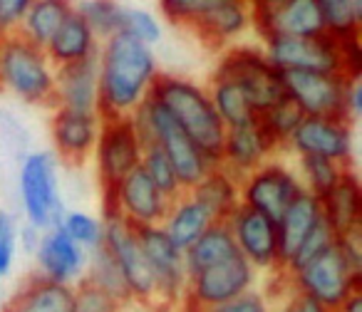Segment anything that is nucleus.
<instances>
[{
  "instance_id": "obj_1",
  "label": "nucleus",
  "mask_w": 362,
  "mask_h": 312,
  "mask_svg": "<svg viewBox=\"0 0 362 312\" xmlns=\"http://www.w3.org/2000/svg\"><path fill=\"white\" fill-rule=\"evenodd\" d=\"M97 116L127 119L149 97L159 75L156 55L149 45L115 32L97 50Z\"/></svg>"
},
{
  "instance_id": "obj_2",
  "label": "nucleus",
  "mask_w": 362,
  "mask_h": 312,
  "mask_svg": "<svg viewBox=\"0 0 362 312\" xmlns=\"http://www.w3.org/2000/svg\"><path fill=\"white\" fill-rule=\"evenodd\" d=\"M149 97L159 102L171 114V119L192 136V141L204 151L209 162L221 164L226 126L218 119L206 87L181 75L159 72L151 85Z\"/></svg>"
},
{
  "instance_id": "obj_3",
  "label": "nucleus",
  "mask_w": 362,
  "mask_h": 312,
  "mask_svg": "<svg viewBox=\"0 0 362 312\" xmlns=\"http://www.w3.org/2000/svg\"><path fill=\"white\" fill-rule=\"evenodd\" d=\"M129 119H132V124H134L136 134H139L141 146L156 144L169 156L171 167H174V172H176V179H179L184 191L194 188L214 167H218V164L209 162L206 156H204V151L192 141V136L181 129V126L171 119L169 112L156 100H151V97H146V100L136 107V112Z\"/></svg>"
},
{
  "instance_id": "obj_4",
  "label": "nucleus",
  "mask_w": 362,
  "mask_h": 312,
  "mask_svg": "<svg viewBox=\"0 0 362 312\" xmlns=\"http://www.w3.org/2000/svg\"><path fill=\"white\" fill-rule=\"evenodd\" d=\"M0 90L13 92L25 104L55 107V67L45 50L21 32L0 35Z\"/></svg>"
},
{
  "instance_id": "obj_5",
  "label": "nucleus",
  "mask_w": 362,
  "mask_h": 312,
  "mask_svg": "<svg viewBox=\"0 0 362 312\" xmlns=\"http://www.w3.org/2000/svg\"><path fill=\"white\" fill-rule=\"evenodd\" d=\"M286 97L298 104L303 116H330L355 121L360 116L362 80H347L330 72L288 70L283 72Z\"/></svg>"
},
{
  "instance_id": "obj_6",
  "label": "nucleus",
  "mask_w": 362,
  "mask_h": 312,
  "mask_svg": "<svg viewBox=\"0 0 362 312\" xmlns=\"http://www.w3.org/2000/svg\"><path fill=\"white\" fill-rule=\"evenodd\" d=\"M211 77H223V80L233 82L248 97L256 114H263L286 97L283 72L271 65L263 47H226Z\"/></svg>"
},
{
  "instance_id": "obj_7",
  "label": "nucleus",
  "mask_w": 362,
  "mask_h": 312,
  "mask_svg": "<svg viewBox=\"0 0 362 312\" xmlns=\"http://www.w3.org/2000/svg\"><path fill=\"white\" fill-rule=\"evenodd\" d=\"M18 191H21L25 223L37 233L60 226L65 216V203L57 184V162L50 151H30L25 154L18 174Z\"/></svg>"
},
{
  "instance_id": "obj_8",
  "label": "nucleus",
  "mask_w": 362,
  "mask_h": 312,
  "mask_svg": "<svg viewBox=\"0 0 362 312\" xmlns=\"http://www.w3.org/2000/svg\"><path fill=\"white\" fill-rule=\"evenodd\" d=\"M102 228H105V241L102 246L112 253L117 268H119L122 277H124L127 295L129 302L141 310H159V300H156V282L151 275V268L144 258V251L136 238V228H132L127 221H122L117 213H105L102 218Z\"/></svg>"
},
{
  "instance_id": "obj_9",
  "label": "nucleus",
  "mask_w": 362,
  "mask_h": 312,
  "mask_svg": "<svg viewBox=\"0 0 362 312\" xmlns=\"http://www.w3.org/2000/svg\"><path fill=\"white\" fill-rule=\"evenodd\" d=\"M278 275L286 280L288 287L322 302L330 310H337L352 292L362 287V272L350 265L337 243L293 275H283V272Z\"/></svg>"
},
{
  "instance_id": "obj_10",
  "label": "nucleus",
  "mask_w": 362,
  "mask_h": 312,
  "mask_svg": "<svg viewBox=\"0 0 362 312\" xmlns=\"http://www.w3.org/2000/svg\"><path fill=\"white\" fill-rule=\"evenodd\" d=\"M256 268L241 253H236V256L226 258V260L216 263V265L189 277L187 292H184V305L211 312L214 307L231 302L233 297L253 290L256 287Z\"/></svg>"
},
{
  "instance_id": "obj_11",
  "label": "nucleus",
  "mask_w": 362,
  "mask_h": 312,
  "mask_svg": "<svg viewBox=\"0 0 362 312\" xmlns=\"http://www.w3.org/2000/svg\"><path fill=\"white\" fill-rule=\"evenodd\" d=\"M263 52L271 65L281 72L308 70V72H330L345 75L342 65V42L330 32L315 37H286L271 35L263 40Z\"/></svg>"
},
{
  "instance_id": "obj_12",
  "label": "nucleus",
  "mask_w": 362,
  "mask_h": 312,
  "mask_svg": "<svg viewBox=\"0 0 362 312\" xmlns=\"http://www.w3.org/2000/svg\"><path fill=\"white\" fill-rule=\"evenodd\" d=\"M141 139L136 134L132 119H105L100 124L95 144L97 179L102 193H110L119 181H124L132 172L141 164Z\"/></svg>"
},
{
  "instance_id": "obj_13",
  "label": "nucleus",
  "mask_w": 362,
  "mask_h": 312,
  "mask_svg": "<svg viewBox=\"0 0 362 312\" xmlns=\"http://www.w3.org/2000/svg\"><path fill=\"white\" fill-rule=\"evenodd\" d=\"M303 191L300 179L288 164L268 159L241 179V203L271 221H281L293 198Z\"/></svg>"
},
{
  "instance_id": "obj_14",
  "label": "nucleus",
  "mask_w": 362,
  "mask_h": 312,
  "mask_svg": "<svg viewBox=\"0 0 362 312\" xmlns=\"http://www.w3.org/2000/svg\"><path fill=\"white\" fill-rule=\"evenodd\" d=\"M136 238H139V246L151 268V275H154L159 310H171V307L181 305L189 282L184 253L169 241L161 226L136 228Z\"/></svg>"
},
{
  "instance_id": "obj_15",
  "label": "nucleus",
  "mask_w": 362,
  "mask_h": 312,
  "mask_svg": "<svg viewBox=\"0 0 362 312\" xmlns=\"http://www.w3.org/2000/svg\"><path fill=\"white\" fill-rule=\"evenodd\" d=\"M102 196H105V213H117L132 228L161 226L171 206V201L149 181L141 167H136L124 181Z\"/></svg>"
},
{
  "instance_id": "obj_16",
  "label": "nucleus",
  "mask_w": 362,
  "mask_h": 312,
  "mask_svg": "<svg viewBox=\"0 0 362 312\" xmlns=\"http://www.w3.org/2000/svg\"><path fill=\"white\" fill-rule=\"evenodd\" d=\"M226 226L236 243V251L251 263L256 270L281 272V253H278V226L276 221L238 206L226 218Z\"/></svg>"
},
{
  "instance_id": "obj_17",
  "label": "nucleus",
  "mask_w": 362,
  "mask_h": 312,
  "mask_svg": "<svg viewBox=\"0 0 362 312\" xmlns=\"http://www.w3.org/2000/svg\"><path fill=\"white\" fill-rule=\"evenodd\" d=\"M288 149H293L298 156H322L350 169L355 151L352 121L330 119V116H303L288 141Z\"/></svg>"
},
{
  "instance_id": "obj_18",
  "label": "nucleus",
  "mask_w": 362,
  "mask_h": 312,
  "mask_svg": "<svg viewBox=\"0 0 362 312\" xmlns=\"http://www.w3.org/2000/svg\"><path fill=\"white\" fill-rule=\"evenodd\" d=\"M33 253H35L37 260V275L45 277V280L67 287H75L77 282L85 280L90 253L82 251L77 243H72L60 226L40 233Z\"/></svg>"
},
{
  "instance_id": "obj_19",
  "label": "nucleus",
  "mask_w": 362,
  "mask_h": 312,
  "mask_svg": "<svg viewBox=\"0 0 362 312\" xmlns=\"http://www.w3.org/2000/svg\"><path fill=\"white\" fill-rule=\"evenodd\" d=\"M100 124L102 119L95 112H75L57 107L52 112L50 134L60 162L67 167H82L95 151Z\"/></svg>"
},
{
  "instance_id": "obj_20",
  "label": "nucleus",
  "mask_w": 362,
  "mask_h": 312,
  "mask_svg": "<svg viewBox=\"0 0 362 312\" xmlns=\"http://www.w3.org/2000/svg\"><path fill=\"white\" fill-rule=\"evenodd\" d=\"M276 151H278L276 144H273L271 136L263 131V126L256 119L253 124L226 129V139H223V151H221V167L226 172H231L233 176L243 179L253 169H258L268 159H273Z\"/></svg>"
},
{
  "instance_id": "obj_21",
  "label": "nucleus",
  "mask_w": 362,
  "mask_h": 312,
  "mask_svg": "<svg viewBox=\"0 0 362 312\" xmlns=\"http://www.w3.org/2000/svg\"><path fill=\"white\" fill-rule=\"evenodd\" d=\"M97 55L55 67V107L52 109L95 112L97 114Z\"/></svg>"
},
{
  "instance_id": "obj_22",
  "label": "nucleus",
  "mask_w": 362,
  "mask_h": 312,
  "mask_svg": "<svg viewBox=\"0 0 362 312\" xmlns=\"http://www.w3.org/2000/svg\"><path fill=\"white\" fill-rule=\"evenodd\" d=\"M251 28V8L248 0H226L216 6L211 13L194 23L192 32L204 42V47L214 52L226 50L231 42H236L243 32Z\"/></svg>"
},
{
  "instance_id": "obj_23",
  "label": "nucleus",
  "mask_w": 362,
  "mask_h": 312,
  "mask_svg": "<svg viewBox=\"0 0 362 312\" xmlns=\"http://www.w3.org/2000/svg\"><path fill=\"white\" fill-rule=\"evenodd\" d=\"M320 208L322 221L335 233V238L362 231V188L352 169H347L337 186L325 198H320Z\"/></svg>"
},
{
  "instance_id": "obj_24",
  "label": "nucleus",
  "mask_w": 362,
  "mask_h": 312,
  "mask_svg": "<svg viewBox=\"0 0 362 312\" xmlns=\"http://www.w3.org/2000/svg\"><path fill=\"white\" fill-rule=\"evenodd\" d=\"M97 50H100V40L77 11L70 13V18L57 28V32L45 45V55L52 67H65L72 62L87 60V57L97 55Z\"/></svg>"
},
{
  "instance_id": "obj_25",
  "label": "nucleus",
  "mask_w": 362,
  "mask_h": 312,
  "mask_svg": "<svg viewBox=\"0 0 362 312\" xmlns=\"http://www.w3.org/2000/svg\"><path fill=\"white\" fill-rule=\"evenodd\" d=\"M322 221V208L320 201L315 196H310L308 191H300L293 203L286 208V213L281 216L278 226V253H281V270L288 263V258L293 256L298 246L303 243V238Z\"/></svg>"
},
{
  "instance_id": "obj_26",
  "label": "nucleus",
  "mask_w": 362,
  "mask_h": 312,
  "mask_svg": "<svg viewBox=\"0 0 362 312\" xmlns=\"http://www.w3.org/2000/svg\"><path fill=\"white\" fill-rule=\"evenodd\" d=\"M189 193L206 208L214 221H226L241 206V179L218 164L197 186L189 188Z\"/></svg>"
},
{
  "instance_id": "obj_27",
  "label": "nucleus",
  "mask_w": 362,
  "mask_h": 312,
  "mask_svg": "<svg viewBox=\"0 0 362 312\" xmlns=\"http://www.w3.org/2000/svg\"><path fill=\"white\" fill-rule=\"evenodd\" d=\"M211 223H214V218L209 216L206 208L187 191L171 201L169 213H166L161 228H164V233L169 236V241L184 253Z\"/></svg>"
},
{
  "instance_id": "obj_28",
  "label": "nucleus",
  "mask_w": 362,
  "mask_h": 312,
  "mask_svg": "<svg viewBox=\"0 0 362 312\" xmlns=\"http://www.w3.org/2000/svg\"><path fill=\"white\" fill-rule=\"evenodd\" d=\"M3 312H72V287L33 275Z\"/></svg>"
},
{
  "instance_id": "obj_29",
  "label": "nucleus",
  "mask_w": 362,
  "mask_h": 312,
  "mask_svg": "<svg viewBox=\"0 0 362 312\" xmlns=\"http://www.w3.org/2000/svg\"><path fill=\"white\" fill-rule=\"evenodd\" d=\"M72 11H75V3H72V0H33L16 32H21V35L25 37L28 42H33L35 47L45 50L50 37L55 35L57 28L70 18Z\"/></svg>"
},
{
  "instance_id": "obj_30",
  "label": "nucleus",
  "mask_w": 362,
  "mask_h": 312,
  "mask_svg": "<svg viewBox=\"0 0 362 312\" xmlns=\"http://www.w3.org/2000/svg\"><path fill=\"white\" fill-rule=\"evenodd\" d=\"M236 243L228 231L226 221H214L192 246L184 251V268L187 275H197V272L206 270V268L216 265V263L226 260V258L236 256Z\"/></svg>"
},
{
  "instance_id": "obj_31",
  "label": "nucleus",
  "mask_w": 362,
  "mask_h": 312,
  "mask_svg": "<svg viewBox=\"0 0 362 312\" xmlns=\"http://www.w3.org/2000/svg\"><path fill=\"white\" fill-rule=\"evenodd\" d=\"M327 32L322 13L315 0H288L273 18L266 37L271 35H286V37H315ZM263 37V40H266Z\"/></svg>"
},
{
  "instance_id": "obj_32",
  "label": "nucleus",
  "mask_w": 362,
  "mask_h": 312,
  "mask_svg": "<svg viewBox=\"0 0 362 312\" xmlns=\"http://www.w3.org/2000/svg\"><path fill=\"white\" fill-rule=\"evenodd\" d=\"M206 90H209V97H211L214 109H216L218 119L223 121L226 129L253 124V121L258 119L256 109L251 107L248 97L243 95L233 82L223 80V77H211Z\"/></svg>"
},
{
  "instance_id": "obj_33",
  "label": "nucleus",
  "mask_w": 362,
  "mask_h": 312,
  "mask_svg": "<svg viewBox=\"0 0 362 312\" xmlns=\"http://www.w3.org/2000/svg\"><path fill=\"white\" fill-rule=\"evenodd\" d=\"M347 172V167L322 159V156H298V179H300L303 191H308L310 196H315L317 201L325 198L332 188L337 186V181L342 179V174Z\"/></svg>"
},
{
  "instance_id": "obj_34",
  "label": "nucleus",
  "mask_w": 362,
  "mask_h": 312,
  "mask_svg": "<svg viewBox=\"0 0 362 312\" xmlns=\"http://www.w3.org/2000/svg\"><path fill=\"white\" fill-rule=\"evenodd\" d=\"M85 282H90L92 287L107 292L110 297L119 302H129V295H127V285L124 277H122L119 268H117L112 253L107 251L105 246L95 248V251L87 256V270H85Z\"/></svg>"
},
{
  "instance_id": "obj_35",
  "label": "nucleus",
  "mask_w": 362,
  "mask_h": 312,
  "mask_svg": "<svg viewBox=\"0 0 362 312\" xmlns=\"http://www.w3.org/2000/svg\"><path fill=\"white\" fill-rule=\"evenodd\" d=\"M322 13L325 28L335 40L360 37L362 0H315Z\"/></svg>"
},
{
  "instance_id": "obj_36",
  "label": "nucleus",
  "mask_w": 362,
  "mask_h": 312,
  "mask_svg": "<svg viewBox=\"0 0 362 312\" xmlns=\"http://www.w3.org/2000/svg\"><path fill=\"white\" fill-rule=\"evenodd\" d=\"M75 11L90 25V30L95 32L97 40L102 42L115 35V32H119L124 6L117 3V0H82L80 6H75Z\"/></svg>"
},
{
  "instance_id": "obj_37",
  "label": "nucleus",
  "mask_w": 362,
  "mask_h": 312,
  "mask_svg": "<svg viewBox=\"0 0 362 312\" xmlns=\"http://www.w3.org/2000/svg\"><path fill=\"white\" fill-rule=\"evenodd\" d=\"M303 121V112L298 109V104L288 97H283L278 104H273L271 109H266L263 114H258V124L263 126L271 141L276 144V149L288 146L296 126Z\"/></svg>"
},
{
  "instance_id": "obj_38",
  "label": "nucleus",
  "mask_w": 362,
  "mask_h": 312,
  "mask_svg": "<svg viewBox=\"0 0 362 312\" xmlns=\"http://www.w3.org/2000/svg\"><path fill=\"white\" fill-rule=\"evenodd\" d=\"M141 169H144V174L149 176V181L154 184L156 188H159L161 193H164L169 201H174V198H179L181 193H187L184 188H181L179 179H176V172L174 167H171L169 156L161 151V146L156 144H144V151H141Z\"/></svg>"
},
{
  "instance_id": "obj_39",
  "label": "nucleus",
  "mask_w": 362,
  "mask_h": 312,
  "mask_svg": "<svg viewBox=\"0 0 362 312\" xmlns=\"http://www.w3.org/2000/svg\"><path fill=\"white\" fill-rule=\"evenodd\" d=\"M60 228L72 243L82 248V251L92 253L95 248L102 246L105 241V228H102V218L90 216L85 211H65L60 221Z\"/></svg>"
},
{
  "instance_id": "obj_40",
  "label": "nucleus",
  "mask_w": 362,
  "mask_h": 312,
  "mask_svg": "<svg viewBox=\"0 0 362 312\" xmlns=\"http://www.w3.org/2000/svg\"><path fill=\"white\" fill-rule=\"evenodd\" d=\"M332 246H335V233L327 228L325 221H320L305 238H303L300 246L293 251V256L288 258V263L283 265L281 272L283 275H293V272H298L300 268H305L308 263H313L317 256H322V253Z\"/></svg>"
},
{
  "instance_id": "obj_41",
  "label": "nucleus",
  "mask_w": 362,
  "mask_h": 312,
  "mask_svg": "<svg viewBox=\"0 0 362 312\" xmlns=\"http://www.w3.org/2000/svg\"><path fill=\"white\" fill-rule=\"evenodd\" d=\"M221 3H226V0H159V11L171 25L192 30L194 23L202 20L206 13H211Z\"/></svg>"
},
{
  "instance_id": "obj_42",
  "label": "nucleus",
  "mask_w": 362,
  "mask_h": 312,
  "mask_svg": "<svg viewBox=\"0 0 362 312\" xmlns=\"http://www.w3.org/2000/svg\"><path fill=\"white\" fill-rule=\"evenodd\" d=\"M119 32L134 37V40L144 42V45H156L164 35V28H161L159 18L154 13L144 11V8H129L124 6V13H122V28Z\"/></svg>"
},
{
  "instance_id": "obj_43",
  "label": "nucleus",
  "mask_w": 362,
  "mask_h": 312,
  "mask_svg": "<svg viewBox=\"0 0 362 312\" xmlns=\"http://www.w3.org/2000/svg\"><path fill=\"white\" fill-rule=\"evenodd\" d=\"M72 312H124V302L82 280L72 287Z\"/></svg>"
},
{
  "instance_id": "obj_44",
  "label": "nucleus",
  "mask_w": 362,
  "mask_h": 312,
  "mask_svg": "<svg viewBox=\"0 0 362 312\" xmlns=\"http://www.w3.org/2000/svg\"><path fill=\"white\" fill-rule=\"evenodd\" d=\"M18 236H21V231L16 226V218L0 208V280L11 275L13 265H16Z\"/></svg>"
},
{
  "instance_id": "obj_45",
  "label": "nucleus",
  "mask_w": 362,
  "mask_h": 312,
  "mask_svg": "<svg viewBox=\"0 0 362 312\" xmlns=\"http://www.w3.org/2000/svg\"><path fill=\"white\" fill-rule=\"evenodd\" d=\"M286 3L288 0H248V8H251V28L261 35V40L266 37L273 18L281 13V8L286 6Z\"/></svg>"
},
{
  "instance_id": "obj_46",
  "label": "nucleus",
  "mask_w": 362,
  "mask_h": 312,
  "mask_svg": "<svg viewBox=\"0 0 362 312\" xmlns=\"http://www.w3.org/2000/svg\"><path fill=\"white\" fill-rule=\"evenodd\" d=\"M211 312H273V307L263 292L248 290L243 295L233 297L231 302H223V305L214 307Z\"/></svg>"
},
{
  "instance_id": "obj_47",
  "label": "nucleus",
  "mask_w": 362,
  "mask_h": 312,
  "mask_svg": "<svg viewBox=\"0 0 362 312\" xmlns=\"http://www.w3.org/2000/svg\"><path fill=\"white\" fill-rule=\"evenodd\" d=\"M33 0H0V35L16 32Z\"/></svg>"
},
{
  "instance_id": "obj_48",
  "label": "nucleus",
  "mask_w": 362,
  "mask_h": 312,
  "mask_svg": "<svg viewBox=\"0 0 362 312\" xmlns=\"http://www.w3.org/2000/svg\"><path fill=\"white\" fill-rule=\"evenodd\" d=\"M281 312H335V310H330V307H325L322 302H317V300H313V297H308V295H303V292L288 287V297L283 300Z\"/></svg>"
},
{
  "instance_id": "obj_49",
  "label": "nucleus",
  "mask_w": 362,
  "mask_h": 312,
  "mask_svg": "<svg viewBox=\"0 0 362 312\" xmlns=\"http://www.w3.org/2000/svg\"><path fill=\"white\" fill-rule=\"evenodd\" d=\"M335 312H362V287L352 292V295L347 297V300L342 302V305L337 307Z\"/></svg>"
},
{
  "instance_id": "obj_50",
  "label": "nucleus",
  "mask_w": 362,
  "mask_h": 312,
  "mask_svg": "<svg viewBox=\"0 0 362 312\" xmlns=\"http://www.w3.org/2000/svg\"><path fill=\"white\" fill-rule=\"evenodd\" d=\"M181 312H204V310H197V307H189V305H184V310Z\"/></svg>"
},
{
  "instance_id": "obj_51",
  "label": "nucleus",
  "mask_w": 362,
  "mask_h": 312,
  "mask_svg": "<svg viewBox=\"0 0 362 312\" xmlns=\"http://www.w3.org/2000/svg\"><path fill=\"white\" fill-rule=\"evenodd\" d=\"M144 312H156V310H144Z\"/></svg>"
}]
</instances>
